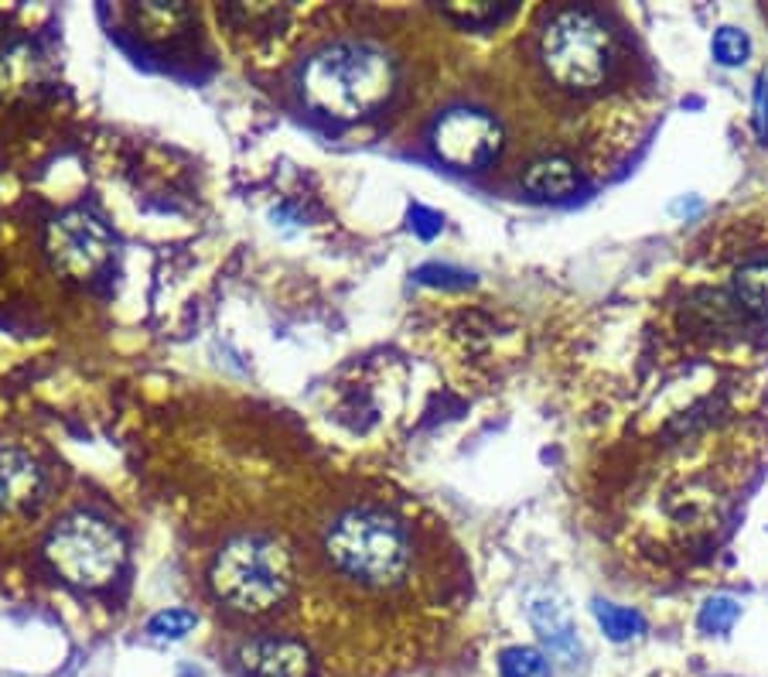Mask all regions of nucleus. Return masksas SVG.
I'll list each match as a JSON object with an SVG mask.
<instances>
[{"instance_id": "obj_1", "label": "nucleus", "mask_w": 768, "mask_h": 677, "mask_svg": "<svg viewBox=\"0 0 768 677\" xmlns=\"http://www.w3.org/2000/svg\"><path fill=\"white\" fill-rule=\"evenodd\" d=\"M396 90V62L386 49L362 38L321 45L301 69L304 100L339 121L376 113Z\"/></svg>"}, {"instance_id": "obj_2", "label": "nucleus", "mask_w": 768, "mask_h": 677, "mask_svg": "<svg viewBox=\"0 0 768 677\" xmlns=\"http://www.w3.org/2000/svg\"><path fill=\"white\" fill-rule=\"evenodd\" d=\"M329 565L366 588H393L407 578L414 547L403 524L380 506H352L339 513L321 537Z\"/></svg>"}, {"instance_id": "obj_3", "label": "nucleus", "mask_w": 768, "mask_h": 677, "mask_svg": "<svg viewBox=\"0 0 768 677\" xmlns=\"http://www.w3.org/2000/svg\"><path fill=\"white\" fill-rule=\"evenodd\" d=\"M219 599L236 613H270L291 595L294 565L288 547L270 534H236L226 541L209 568Z\"/></svg>"}, {"instance_id": "obj_4", "label": "nucleus", "mask_w": 768, "mask_h": 677, "mask_svg": "<svg viewBox=\"0 0 768 677\" xmlns=\"http://www.w3.org/2000/svg\"><path fill=\"white\" fill-rule=\"evenodd\" d=\"M540 62L560 90L591 93L609 79L615 38L601 14L588 8L553 11L540 31Z\"/></svg>"}, {"instance_id": "obj_5", "label": "nucleus", "mask_w": 768, "mask_h": 677, "mask_svg": "<svg viewBox=\"0 0 768 677\" xmlns=\"http://www.w3.org/2000/svg\"><path fill=\"white\" fill-rule=\"evenodd\" d=\"M45 557L65 582L79 588H103L124 568L127 544L106 516L75 510L49 531Z\"/></svg>"}, {"instance_id": "obj_6", "label": "nucleus", "mask_w": 768, "mask_h": 677, "mask_svg": "<svg viewBox=\"0 0 768 677\" xmlns=\"http://www.w3.org/2000/svg\"><path fill=\"white\" fill-rule=\"evenodd\" d=\"M430 144L440 162L452 168L475 172L492 165L502 151V127L492 113L475 110V106H455L440 113L430 131Z\"/></svg>"}, {"instance_id": "obj_7", "label": "nucleus", "mask_w": 768, "mask_h": 677, "mask_svg": "<svg viewBox=\"0 0 768 677\" xmlns=\"http://www.w3.org/2000/svg\"><path fill=\"white\" fill-rule=\"evenodd\" d=\"M45 250L52 264L69 277H90L96 274L113 250L110 226L93 209H65L49 223L45 233Z\"/></svg>"}, {"instance_id": "obj_8", "label": "nucleus", "mask_w": 768, "mask_h": 677, "mask_svg": "<svg viewBox=\"0 0 768 677\" xmlns=\"http://www.w3.org/2000/svg\"><path fill=\"white\" fill-rule=\"evenodd\" d=\"M49 480L38 459L11 442H0V513H28L45 500Z\"/></svg>"}, {"instance_id": "obj_9", "label": "nucleus", "mask_w": 768, "mask_h": 677, "mask_svg": "<svg viewBox=\"0 0 768 677\" xmlns=\"http://www.w3.org/2000/svg\"><path fill=\"white\" fill-rule=\"evenodd\" d=\"M239 667L247 677H311V650L291 636H257L239 647Z\"/></svg>"}, {"instance_id": "obj_10", "label": "nucleus", "mask_w": 768, "mask_h": 677, "mask_svg": "<svg viewBox=\"0 0 768 677\" xmlns=\"http://www.w3.org/2000/svg\"><path fill=\"white\" fill-rule=\"evenodd\" d=\"M530 623L540 633V640L550 647V654L563 664H574L581 657V640H578V629L553 595H537L530 603Z\"/></svg>"}, {"instance_id": "obj_11", "label": "nucleus", "mask_w": 768, "mask_h": 677, "mask_svg": "<svg viewBox=\"0 0 768 677\" xmlns=\"http://www.w3.org/2000/svg\"><path fill=\"white\" fill-rule=\"evenodd\" d=\"M522 188L533 198H568L578 188V165L563 154H547L522 175Z\"/></svg>"}, {"instance_id": "obj_12", "label": "nucleus", "mask_w": 768, "mask_h": 677, "mask_svg": "<svg viewBox=\"0 0 768 677\" xmlns=\"http://www.w3.org/2000/svg\"><path fill=\"white\" fill-rule=\"evenodd\" d=\"M731 298L748 315H768V260H745L731 277Z\"/></svg>"}, {"instance_id": "obj_13", "label": "nucleus", "mask_w": 768, "mask_h": 677, "mask_svg": "<svg viewBox=\"0 0 768 677\" xmlns=\"http://www.w3.org/2000/svg\"><path fill=\"white\" fill-rule=\"evenodd\" d=\"M188 8L185 4H141L137 11H134V21H137V28L144 31V34H151V38H165V34H175V31H181L185 24H188Z\"/></svg>"}, {"instance_id": "obj_14", "label": "nucleus", "mask_w": 768, "mask_h": 677, "mask_svg": "<svg viewBox=\"0 0 768 677\" xmlns=\"http://www.w3.org/2000/svg\"><path fill=\"white\" fill-rule=\"evenodd\" d=\"M594 619L604 629V636L615 644H625L632 636H639L645 629V619L635 609L615 606V603H594Z\"/></svg>"}, {"instance_id": "obj_15", "label": "nucleus", "mask_w": 768, "mask_h": 677, "mask_svg": "<svg viewBox=\"0 0 768 677\" xmlns=\"http://www.w3.org/2000/svg\"><path fill=\"white\" fill-rule=\"evenodd\" d=\"M710 55H714V62L724 65V69L745 65L748 55H751V38H748V31H741V28H735V24L717 28L714 38H710Z\"/></svg>"}, {"instance_id": "obj_16", "label": "nucleus", "mask_w": 768, "mask_h": 677, "mask_svg": "<svg viewBox=\"0 0 768 677\" xmlns=\"http://www.w3.org/2000/svg\"><path fill=\"white\" fill-rule=\"evenodd\" d=\"M502 677H553V664L537 647H509L499 657Z\"/></svg>"}, {"instance_id": "obj_17", "label": "nucleus", "mask_w": 768, "mask_h": 677, "mask_svg": "<svg viewBox=\"0 0 768 677\" xmlns=\"http://www.w3.org/2000/svg\"><path fill=\"white\" fill-rule=\"evenodd\" d=\"M738 616H741V606L731 599V595H714V599H707L700 606V629L710 636H720L738 623Z\"/></svg>"}, {"instance_id": "obj_18", "label": "nucleus", "mask_w": 768, "mask_h": 677, "mask_svg": "<svg viewBox=\"0 0 768 677\" xmlns=\"http://www.w3.org/2000/svg\"><path fill=\"white\" fill-rule=\"evenodd\" d=\"M444 14L455 18L465 28H489V24H499L502 18H509L512 4H448Z\"/></svg>"}, {"instance_id": "obj_19", "label": "nucleus", "mask_w": 768, "mask_h": 677, "mask_svg": "<svg viewBox=\"0 0 768 677\" xmlns=\"http://www.w3.org/2000/svg\"><path fill=\"white\" fill-rule=\"evenodd\" d=\"M195 623H198V616L188 609H165V613L151 616L147 633L157 636V640H181V636H188L195 629Z\"/></svg>"}, {"instance_id": "obj_20", "label": "nucleus", "mask_w": 768, "mask_h": 677, "mask_svg": "<svg viewBox=\"0 0 768 677\" xmlns=\"http://www.w3.org/2000/svg\"><path fill=\"white\" fill-rule=\"evenodd\" d=\"M755 127L761 137H768V79H758V90H755Z\"/></svg>"}, {"instance_id": "obj_21", "label": "nucleus", "mask_w": 768, "mask_h": 677, "mask_svg": "<svg viewBox=\"0 0 768 677\" xmlns=\"http://www.w3.org/2000/svg\"><path fill=\"white\" fill-rule=\"evenodd\" d=\"M411 219H421V223H411L421 236H434V233L440 229V216H437V213H427V209H421V206L411 213Z\"/></svg>"}]
</instances>
